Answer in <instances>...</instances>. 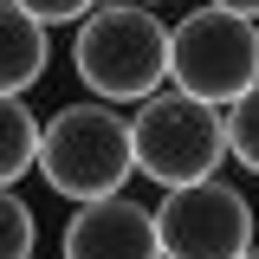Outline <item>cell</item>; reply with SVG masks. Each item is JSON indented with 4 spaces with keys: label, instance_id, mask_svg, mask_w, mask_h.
Wrapping results in <instances>:
<instances>
[{
    "label": "cell",
    "instance_id": "cell-7",
    "mask_svg": "<svg viewBox=\"0 0 259 259\" xmlns=\"http://www.w3.org/2000/svg\"><path fill=\"white\" fill-rule=\"evenodd\" d=\"M52 65V39H46V20H32L20 0H0V91L26 97Z\"/></svg>",
    "mask_w": 259,
    "mask_h": 259
},
{
    "label": "cell",
    "instance_id": "cell-11",
    "mask_svg": "<svg viewBox=\"0 0 259 259\" xmlns=\"http://www.w3.org/2000/svg\"><path fill=\"white\" fill-rule=\"evenodd\" d=\"M20 7H26L32 20H46V26H78L97 0H20Z\"/></svg>",
    "mask_w": 259,
    "mask_h": 259
},
{
    "label": "cell",
    "instance_id": "cell-13",
    "mask_svg": "<svg viewBox=\"0 0 259 259\" xmlns=\"http://www.w3.org/2000/svg\"><path fill=\"white\" fill-rule=\"evenodd\" d=\"M240 259H259V246H246V253H240Z\"/></svg>",
    "mask_w": 259,
    "mask_h": 259
},
{
    "label": "cell",
    "instance_id": "cell-12",
    "mask_svg": "<svg viewBox=\"0 0 259 259\" xmlns=\"http://www.w3.org/2000/svg\"><path fill=\"white\" fill-rule=\"evenodd\" d=\"M214 7H233V13H246V20H259V0H214Z\"/></svg>",
    "mask_w": 259,
    "mask_h": 259
},
{
    "label": "cell",
    "instance_id": "cell-5",
    "mask_svg": "<svg viewBox=\"0 0 259 259\" xmlns=\"http://www.w3.org/2000/svg\"><path fill=\"white\" fill-rule=\"evenodd\" d=\"M253 227H259L253 201L221 175L162 188V207H156L162 259H240L253 246Z\"/></svg>",
    "mask_w": 259,
    "mask_h": 259
},
{
    "label": "cell",
    "instance_id": "cell-8",
    "mask_svg": "<svg viewBox=\"0 0 259 259\" xmlns=\"http://www.w3.org/2000/svg\"><path fill=\"white\" fill-rule=\"evenodd\" d=\"M26 168H39V117L26 110V97L0 91V188H13Z\"/></svg>",
    "mask_w": 259,
    "mask_h": 259
},
{
    "label": "cell",
    "instance_id": "cell-6",
    "mask_svg": "<svg viewBox=\"0 0 259 259\" xmlns=\"http://www.w3.org/2000/svg\"><path fill=\"white\" fill-rule=\"evenodd\" d=\"M65 259H162L156 240V207L130 201L123 188L78 201V214L65 221Z\"/></svg>",
    "mask_w": 259,
    "mask_h": 259
},
{
    "label": "cell",
    "instance_id": "cell-14",
    "mask_svg": "<svg viewBox=\"0 0 259 259\" xmlns=\"http://www.w3.org/2000/svg\"><path fill=\"white\" fill-rule=\"evenodd\" d=\"M149 7H156V0H149Z\"/></svg>",
    "mask_w": 259,
    "mask_h": 259
},
{
    "label": "cell",
    "instance_id": "cell-9",
    "mask_svg": "<svg viewBox=\"0 0 259 259\" xmlns=\"http://www.w3.org/2000/svg\"><path fill=\"white\" fill-rule=\"evenodd\" d=\"M227 156L246 175H259V78L227 104Z\"/></svg>",
    "mask_w": 259,
    "mask_h": 259
},
{
    "label": "cell",
    "instance_id": "cell-10",
    "mask_svg": "<svg viewBox=\"0 0 259 259\" xmlns=\"http://www.w3.org/2000/svg\"><path fill=\"white\" fill-rule=\"evenodd\" d=\"M39 246V221L13 188H0V259H32Z\"/></svg>",
    "mask_w": 259,
    "mask_h": 259
},
{
    "label": "cell",
    "instance_id": "cell-2",
    "mask_svg": "<svg viewBox=\"0 0 259 259\" xmlns=\"http://www.w3.org/2000/svg\"><path fill=\"white\" fill-rule=\"evenodd\" d=\"M39 175L65 201H97V194L130 188L136 149H130V117L104 97L65 104L39 123Z\"/></svg>",
    "mask_w": 259,
    "mask_h": 259
},
{
    "label": "cell",
    "instance_id": "cell-3",
    "mask_svg": "<svg viewBox=\"0 0 259 259\" xmlns=\"http://www.w3.org/2000/svg\"><path fill=\"white\" fill-rule=\"evenodd\" d=\"M130 149H136V175H149L156 188L221 175L227 110L207 104V97H188V91H149L130 117Z\"/></svg>",
    "mask_w": 259,
    "mask_h": 259
},
{
    "label": "cell",
    "instance_id": "cell-4",
    "mask_svg": "<svg viewBox=\"0 0 259 259\" xmlns=\"http://www.w3.org/2000/svg\"><path fill=\"white\" fill-rule=\"evenodd\" d=\"M259 78V20L233 13V7H194L182 26H168V84L207 104H233Z\"/></svg>",
    "mask_w": 259,
    "mask_h": 259
},
{
    "label": "cell",
    "instance_id": "cell-1",
    "mask_svg": "<svg viewBox=\"0 0 259 259\" xmlns=\"http://www.w3.org/2000/svg\"><path fill=\"white\" fill-rule=\"evenodd\" d=\"M71 71L104 104H143L168 84V26L149 0H97L78 20Z\"/></svg>",
    "mask_w": 259,
    "mask_h": 259
}]
</instances>
